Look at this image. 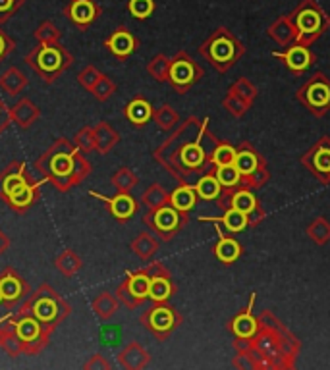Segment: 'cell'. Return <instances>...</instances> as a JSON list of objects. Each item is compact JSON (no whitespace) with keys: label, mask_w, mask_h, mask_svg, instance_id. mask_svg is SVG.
Wrapping results in <instances>:
<instances>
[{"label":"cell","mask_w":330,"mask_h":370,"mask_svg":"<svg viewBox=\"0 0 330 370\" xmlns=\"http://www.w3.org/2000/svg\"><path fill=\"white\" fill-rule=\"evenodd\" d=\"M33 166L45 177V182L55 185V189L60 193L72 191L76 185H80L93 172V166L87 162L85 154L66 137H58Z\"/></svg>","instance_id":"1"},{"label":"cell","mask_w":330,"mask_h":370,"mask_svg":"<svg viewBox=\"0 0 330 370\" xmlns=\"http://www.w3.org/2000/svg\"><path fill=\"white\" fill-rule=\"evenodd\" d=\"M17 311L20 313L33 314L49 330L55 332L70 316L72 306L68 305V301L50 283H41L37 290L31 291L24 299V303L20 305Z\"/></svg>","instance_id":"2"},{"label":"cell","mask_w":330,"mask_h":370,"mask_svg":"<svg viewBox=\"0 0 330 370\" xmlns=\"http://www.w3.org/2000/svg\"><path fill=\"white\" fill-rule=\"evenodd\" d=\"M25 64L39 75L43 83L52 85L62 73L73 64V57L64 45L58 43H39L25 54Z\"/></svg>","instance_id":"3"},{"label":"cell","mask_w":330,"mask_h":370,"mask_svg":"<svg viewBox=\"0 0 330 370\" xmlns=\"http://www.w3.org/2000/svg\"><path fill=\"white\" fill-rule=\"evenodd\" d=\"M4 320L8 322L10 328L14 330L16 338L20 339V343L24 347V355H37L49 346L52 330H49L33 314L16 311V313L4 316Z\"/></svg>","instance_id":"4"},{"label":"cell","mask_w":330,"mask_h":370,"mask_svg":"<svg viewBox=\"0 0 330 370\" xmlns=\"http://www.w3.org/2000/svg\"><path fill=\"white\" fill-rule=\"evenodd\" d=\"M149 286H151V276L147 270L129 272L128 278L116 288V297L129 309H136L149 297Z\"/></svg>","instance_id":"5"},{"label":"cell","mask_w":330,"mask_h":370,"mask_svg":"<svg viewBox=\"0 0 330 370\" xmlns=\"http://www.w3.org/2000/svg\"><path fill=\"white\" fill-rule=\"evenodd\" d=\"M0 291H2V305L6 309H12L17 303H22L31 293L29 283L25 282L24 276L10 266L0 272Z\"/></svg>","instance_id":"6"},{"label":"cell","mask_w":330,"mask_h":370,"mask_svg":"<svg viewBox=\"0 0 330 370\" xmlns=\"http://www.w3.org/2000/svg\"><path fill=\"white\" fill-rule=\"evenodd\" d=\"M62 12H64V16L68 17L70 24L76 25L81 31H85L87 27H91L97 22L103 10L95 0H70Z\"/></svg>","instance_id":"7"},{"label":"cell","mask_w":330,"mask_h":370,"mask_svg":"<svg viewBox=\"0 0 330 370\" xmlns=\"http://www.w3.org/2000/svg\"><path fill=\"white\" fill-rule=\"evenodd\" d=\"M29 179H31V176H29L27 164L24 161L10 162L6 168L0 170V199L6 202L10 199V195Z\"/></svg>","instance_id":"8"},{"label":"cell","mask_w":330,"mask_h":370,"mask_svg":"<svg viewBox=\"0 0 330 370\" xmlns=\"http://www.w3.org/2000/svg\"><path fill=\"white\" fill-rule=\"evenodd\" d=\"M41 187H43V182H41V179H33L31 177L29 182L20 185L16 191L10 195L6 205H8L14 212H17V214H24V212L31 209L35 202H39Z\"/></svg>","instance_id":"9"},{"label":"cell","mask_w":330,"mask_h":370,"mask_svg":"<svg viewBox=\"0 0 330 370\" xmlns=\"http://www.w3.org/2000/svg\"><path fill=\"white\" fill-rule=\"evenodd\" d=\"M89 195L99 199V201L105 202L106 210H108L118 222H128L129 218L137 212L136 199L129 193H120V191H118L114 197H105V195H99L95 193V191H91Z\"/></svg>","instance_id":"10"},{"label":"cell","mask_w":330,"mask_h":370,"mask_svg":"<svg viewBox=\"0 0 330 370\" xmlns=\"http://www.w3.org/2000/svg\"><path fill=\"white\" fill-rule=\"evenodd\" d=\"M141 320L153 334H157L159 338H164L174 328L176 314L172 313V309H168V306H155V309L143 314Z\"/></svg>","instance_id":"11"},{"label":"cell","mask_w":330,"mask_h":370,"mask_svg":"<svg viewBox=\"0 0 330 370\" xmlns=\"http://www.w3.org/2000/svg\"><path fill=\"white\" fill-rule=\"evenodd\" d=\"M105 47L110 50L116 58L126 60V58L137 49V39L126 27H118L116 31H113L106 37Z\"/></svg>","instance_id":"12"},{"label":"cell","mask_w":330,"mask_h":370,"mask_svg":"<svg viewBox=\"0 0 330 370\" xmlns=\"http://www.w3.org/2000/svg\"><path fill=\"white\" fill-rule=\"evenodd\" d=\"M41 110L39 106L33 103L31 98H20L16 105L10 106V120L12 124H16L22 129L31 128L35 121L39 120Z\"/></svg>","instance_id":"13"},{"label":"cell","mask_w":330,"mask_h":370,"mask_svg":"<svg viewBox=\"0 0 330 370\" xmlns=\"http://www.w3.org/2000/svg\"><path fill=\"white\" fill-rule=\"evenodd\" d=\"M147 272L151 276V286H149V297L157 301V303H161L164 299L170 297V293H172V286H170L168 278H166V274L162 272V268L159 265L151 266V268H147Z\"/></svg>","instance_id":"14"},{"label":"cell","mask_w":330,"mask_h":370,"mask_svg":"<svg viewBox=\"0 0 330 370\" xmlns=\"http://www.w3.org/2000/svg\"><path fill=\"white\" fill-rule=\"evenodd\" d=\"M93 141H95V151L106 154L108 151H113V147L120 141V135L114 131L110 124L101 121L97 126H93Z\"/></svg>","instance_id":"15"},{"label":"cell","mask_w":330,"mask_h":370,"mask_svg":"<svg viewBox=\"0 0 330 370\" xmlns=\"http://www.w3.org/2000/svg\"><path fill=\"white\" fill-rule=\"evenodd\" d=\"M147 222L153 225L157 232H161L162 235H166L172 230H176L180 216L174 209L168 207H161V209H155L153 216H147Z\"/></svg>","instance_id":"16"},{"label":"cell","mask_w":330,"mask_h":370,"mask_svg":"<svg viewBox=\"0 0 330 370\" xmlns=\"http://www.w3.org/2000/svg\"><path fill=\"white\" fill-rule=\"evenodd\" d=\"M25 87H27V77H25V73L22 72L20 68H16V66H10L8 70L0 75V89H2L6 95L16 97Z\"/></svg>","instance_id":"17"},{"label":"cell","mask_w":330,"mask_h":370,"mask_svg":"<svg viewBox=\"0 0 330 370\" xmlns=\"http://www.w3.org/2000/svg\"><path fill=\"white\" fill-rule=\"evenodd\" d=\"M118 362H120L124 369H143L147 362H149V355H147L145 349L139 346V343H129L118 355Z\"/></svg>","instance_id":"18"},{"label":"cell","mask_w":330,"mask_h":370,"mask_svg":"<svg viewBox=\"0 0 330 370\" xmlns=\"http://www.w3.org/2000/svg\"><path fill=\"white\" fill-rule=\"evenodd\" d=\"M124 114H126V118H128L136 128H141V126H145L147 121L151 120V116H153V108H151V105L147 103L145 98L137 97L134 98V101H129L128 106H126V110H124Z\"/></svg>","instance_id":"19"},{"label":"cell","mask_w":330,"mask_h":370,"mask_svg":"<svg viewBox=\"0 0 330 370\" xmlns=\"http://www.w3.org/2000/svg\"><path fill=\"white\" fill-rule=\"evenodd\" d=\"M55 265H57L58 272L62 274L64 278H73L83 268V260H81V257L76 251L64 249L57 257Z\"/></svg>","instance_id":"20"},{"label":"cell","mask_w":330,"mask_h":370,"mask_svg":"<svg viewBox=\"0 0 330 370\" xmlns=\"http://www.w3.org/2000/svg\"><path fill=\"white\" fill-rule=\"evenodd\" d=\"M91 309L101 320H108L118 311V297H114L113 293H108V291H103L91 301Z\"/></svg>","instance_id":"21"},{"label":"cell","mask_w":330,"mask_h":370,"mask_svg":"<svg viewBox=\"0 0 330 370\" xmlns=\"http://www.w3.org/2000/svg\"><path fill=\"white\" fill-rule=\"evenodd\" d=\"M168 77L176 87H184L194 80V66L185 62V60H176V62L170 64Z\"/></svg>","instance_id":"22"},{"label":"cell","mask_w":330,"mask_h":370,"mask_svg":"<svg viewBox=\"0 0 330 370\" xmlns=\"http://www.w3.org/2000/svg\"><path fill=\"white\" fill-rule=\"evenodd\" d=\"M113 185L116 187V191H120V193H129V191L137 185V177L129 168H120L118 172H114Z\"/></svg>","instance_id":"23"},{"label":"cell","mask_w":330,"mask_h":370,"mask_svg":"<svg viewBox=\"0 0 330 370\" xmlns=\"http://www.w3.org/2000/svg\"><path fill=\"white\" fill-rule=\"evenodd\" d=\"M33 35H35V39L39 40V43H58L60 37H62L60 29H58L52 22H49V20H47V22H41L39 27L33 31Z\"/></svg>","instance_id":"24"},{"label":"cell","mask_w":330,"mask_h":370,"mask_svg":"<svg viewBox=\"0 0 330 370\" xmlns=\"http://www.w3.org/2000/svg\"><path fill=\"white\" fill-rule=\"evenodd\" d=\"M170 201L176 210H189L195 205V193L189 187H180L172 193Z\"/></svg>","instance_id":"25"},{"label":"cell","mask_w":330,"mask_h":370,"mask_svg":"<svg viewBox=\"0 0 330 370\" xmlns=\"http://www.w3.org/2000/svg\"><path fill=\"white\" fill-rule=\"evenodd\" d=\"M73 145L80 149L83 154H89L95 151V141H93V128L91 126H83V128L73 135Z\"/></svg>","instance_id":"26"},{"label":"cell","mask_w":330,"mask_h":370,"mask_svg":"<svg viewBox=\"0 0 330 370\" xmlns=\"http://www.w3.org/2000/svg\"><path fill=\"white\" fill-rule=\"evenodd\" d=\"M131 249L136 253L137 257L149 258L157 251V242L149 234H141L137 237L136 242L131 243Z\"/></svg>","instance_id":"27"},{"label":"cell","mask_w":330,"mask_h":370,"mask_svg":"<svg viewBox=\"0 0 330 370\" xmlns=\"http://www.w3.org/2000/svg\"><path fill=\"white\" fill-rule=\"evenodd\" d=\"M114 91H116V85H114V81L110 77H106L103 75L101 80L97 81V85L91 89V95L101 101V103H105L106 98H110L114 95Z\"/></svg>","instance_id":"28"},{"label":"cell","mask_w":330,"mask_h":370,"mask_svg":"<svg viewBox=\"0 0 330 370\" xmlns=\"http://www.w3.org/2000/svg\"><path fill=\"white\" fill-rule=\"evenodd\" d=\"M129 14L137 20H145L153 14L155 2L153 0H129L128 2Z\"/></svg>","instance_id":"29"},{"label":"cell","mask_w":330,"mask_h":370,"mask_svg":"<svg viewBox=\"0 0 330 370\" xmlns=\"http://www.w3.org/2000/svg\"><path fill=\"white\" fill-rule=\"evenodd\" d=\"M103 75H105V73L99 72L95 66H85V68H83V70L78 73V83H80L83 89L91 91V89L97 85V81L101 80Z\"/></svg>","instance_id":"30"},{"label":"cell","mask_w":330,"mask_h":370,"mask_svg":"<svg viewBox=\"0 0 330 370\" xmlns=\"http://www.w3.org/2000/svg\"><path fill=\"white\" fill-rule=\"evenodd\" d=\"M217 255L220 260H224V262H232L238 258L240 255V245L232 239H222V242L217 245Z\"/></svg>","instance_id":"31"},{"label":"cell","mask_w":330,"mask_h":370,"mask_svg":"<svg viewBox=\"0 0 330 370\" xmlns=\"http://www.w3.org/2000/svg\"><path fill=\"white\" fill-rule=\"evenodd\" d=\"M164 201H166V195L161 189V185H151L145 193H143V202H145L149 209H161Z\"/></svg>","instance_id":"32"},{"label":"cell","mask_w":330,"mask_h":370,"mask_svg":"<svg viewBox=\"0 0 330 370\" xmlns=\"http://www.w3.org/2000/svg\"><path fill=\"white\" fill-rule=\"evenodd\" d=\"M224 224L230 232H240V230H243L245 224H248L245 212H242V210H238V209L228 210L224 216Z\"/></svg>","instance_id":"33"},{"label":"cell","mask_w":330,"mask_h":370,"mask_svg":"<svg viewBox=\"0 0 330 370\" xmlns=\"http://www.w3.org/2000/svg\"><path fill=\"white\" fill-rule=\"evenodd\" d=\"M255 328H257V324H255V320L251 318L250 314H242V316H238L236 322H234V332H236L238 336H242V338L253 336Z\"/></svg>","instance_id":"34"},{"label":"cell","mask_w":330,"mask_h":370,"mask_svg":"<svg viewBox=\"0 0 330 370\" xmlns=\"http://www.w3.org/2000/svg\"><path fill=\"white\" fill-rule=\"evenodd\" d=\"M286 60H288V64L294 70H303L309 64V52L306 49H301V47H294L290 49V52L286 54Z\"/></svg>","instance_id":"35"},{"label":"cell","mask_w":330,"mask_h":370,"mask_svg":"<svg viewBox=\"0 0 330 370\" xmlns=\"http://www.w3.org/2000/svg\"><path fill=\"white\" fill-rule=\"evenodd\" d=\"M197 191H199V195L205 197V199H215L218 191H220V182L210 176L203 177L201 182L197 184Z\"/></svg>","instance_id":"36"},{"label":"cell","mask_w":330,"mask_h":370,"mask_svg":"<svg viewBox=\"0 0 330 370\" xmlns=\"http://www.w3.org/2000/svg\"><path fill=\"white\" fill-rule=\"evenodd\" d=\"M217 179L222 185H236L238 179H240V170L236 168V164H226V166H220L217 172Z\"/></svg>","instance_id":"37"},{"label":"cell","mask_w":330,"mask_h":370,"mask_svg":"<svg viewBox=\"0 0 330 370\" xmlns=\"http://www.w3.org/2000/svg\"><path fill=\"white\" fill-rule=\"evenodd\" d=\"M24 0H0V25H4L10 17L22 8Z\"/></svg>","instance_id":"38"},{"label":"cell","mask_w":330,"mask_h":370,"mask_svg":"<svg viewBox=\"0 0 330 370\" xmlns=\"http://www.w3.org/2000/svg\"><path fill=\"white\" fill-rule=\"evenodd\" d=\"M236 168L240 170V174H251L255 166H257V158H255V154L251 153H242V154H236Z\"/></svg>","instance_id":"39"},{"label":"cell","mask_w":330,"mask_h":370,"mask_svg":"<svg viewBox=\"0 0 330 370\" xmlns=\"http://www.w3.org/2000/svg\"><path fill=\"white\" fill-rule=\"evenodd\" d=\"M149 73H151L153 77H157L159 81L164 80V77L170 73V64L166 62V58L164 57L155 58L153 62L149 64Z\"/></svg>","instance_id":"40"},{"label":"cell","mask_w":330,"mask_h":370,"mask_svg":"<svg viewBox=\"0 0 330 370\" xmlns=\"http://www.w3.org/2000/svg\"><path fill=\"white\" fill-rule=\"evenodd\" d=\"M182 161H184L185 166H192V168H195V166H199L203 161V153L199 151V147L197 145H187L182 151Z\"/></svg>","instance_id":"41"},{"label":"cell","mask_w":330,"mask_h":370,"mask_svg":"<svg viewBox=\"0 0 330 370\" xmlns=\"http://www.w3.org/2000/svg\"><path fill=\"white\" fill-rule=\"evenodd\" d=\"M16 49V40L4 31V27L0 25V64L10 57V52Z\"/></svg>","instance_id":"42"},{"label":"cell","mask_w":330,"mask_h":370,"mask_svg":"<svg viewBox=\"0 0 330 370\" xmlns=\"http://www.w3.org/2000/svg\"><path fill=\"white\" fill-rule=\"evenodd\" d=\"M253 207H255V199H253V195L242 191V193H238L236 197H234V209L242 210V212L248 214V212L253 210Z\"/></svg>","instance_id":"43"},{"label":"cell","mask_w":330,"mask_h":370,"mask_svg":"<svg viewBox=\"0 0 330 370\" xmlns=\"http://www.w3.org/2000/svg\"><path fill=\"white\" fill-rule=\"evenodd\" d=\"M110 367L113 364L106 361V357H103L101 353H93L87 361L83 362V369L85 370H108Z\"/></svg>","instance_id":"44"},{"label":"cell","mask_w":330,"mask_h":370,"mask_svg":"<svg viewBox=\"0 0 330 370\" xmlns=\"http://www.w3.org/2000/svg\"><path fill=\"white\" fill-rule=\"evenodd\" d=\"M234 161H236V151H234L232 147H228V145L218 147L217 153H215V162H217L218 166L234 164Z\"/></svg>","instance_id":"45"},{"label":"cell","mask_w":330,"mask_h":370,"mask_svg":"<svg viewBox=\"0 0 330 370\" xmlns=\"http://www.w3.org/2000/svg\"><path fill=\"white\" fill-rule=\"evenodd\" d=\"M155 120L159 124V128L168 129L176 121V114L172 112V108H168V106H162L161 110L155 114Z\"/></svg>","instance_id":"46"},{"label":"cell","mask_w":330,"mask_h":370,"mask_svg":"<svg viewBox=\"0 0 330 370\" xmlns=\"http://www.w3.org/2000/svg\"><path fill=\"white\" fill-rule=\"evenodd\" d=\"M317 27H319V17H317L315 12H306V14H301V17H299V29H301V31L311 33L315 31Z\"/></svg>","instance_id":"47"},{"label":"cell","mask_w":330,"mask_h":370,"mask_svg":"<svg viewBox=\"0 0 330 370\" xmlns=\"http://www.w3.org/2000/svg\"><path fill=\"white\" fill-rule=\"evenodd\" d=\"M10 124H12V120H10V108L4 105V101L0 98V135L8 129Z\"/></svg>","instance_id":"48"},{"label":"cell","mask_w":330,"mask_h":370,"mask_svg":"<svg viewBox=\"0 0 330 370\" xmlns=\"http://www.w3.org/2000/svg\"><path fill=\"white\" fill-rule=\"evenodd\" d=\"M315 166L321 172H330V151H321L315 156Z\"/></svg>","instance_id":"49"},{"label":"cell","mask_w":330,"mask_h":370,"mask_svg":"<svg viewBox=\"0 0 330 370\" xmlns=\"http://www.w3.org/2000/svg\"><path fill=\"white\" fill-rule=\"evenodd\" d=\"M230 54H232V49H230L228 43H217V45H215V57H217L218 60H226Z\"/></svg>","instance_id":"50"},{"label":"cell","mask_w":330,"mask_h":370,"mask_svg":"<svg viewBox=\"0 0 330 370\" xmlns=\"http://www.w3.org/2000/svg\"><path fill=\"white\" fill-rule=\"evenodd\" d=\"M311 98H313L315 103H324L329 95H327V89L321 87V85H317V87L311 89Z\"/></svg>","instance_id":"51"},{"label":"cell","mask_w":330,"mask_h":370,"mask_svg":"<svg viewBox=\"0 0 330 370\" xmlns=\"http://www.w3.org/2000/svg\"><path fill=\"white\" fill-rule=\"evenodd\" d=\"M10 249V237L2 230H0V257Z\"/></svg>","instance_id":"52"},{"label":"cell","mask_w":330,"mask_h":370,"mask_svg":"<svg viewBox=\"0 0 330 370\" xmlns=\"http://www.w3.org/2000/svg\"><path fill=\"white\" fill-rule=\"evenodd\" d=\"M0 305H2V291H0Z\"/></svg>","instance_id":"53"}]
</instances>
